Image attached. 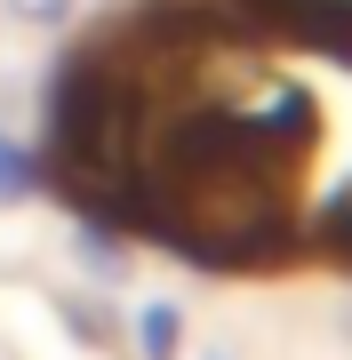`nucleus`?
Returning a JSON list of instances; mask_svg holds the SVG:
<instances>
[{
    "instance_id": "obj_2",
    "label": "nucleus",
    "mask_w": 352,
    "mask_h": 360,
    "mask_svg": "<svg viewBox=\"0 0 352 360\" xmlns=\"http://www.w3.org/2000/svg\"><path fill=\"white\" fill-rule=\"evenodd\" d=\"M248 8H280V16H313V25H352V0H248Z\"/></svg>"
},
{
    "instance_id": "obj_3",
    "label": "nucleus",
    "mask_w": 352,
    "mask_h": 360,
    "mask_svg": "<svg viewBox=\"0 0 352 360\" xmlns=\"http://www.w3.org/2000/svg\"><path fill=\"white\" fill-rule=\"evenodd\" d=\"M16 16H25V25H56V16H65V0H8Z\"/></svg>"
},
{
    "instance_id": "obj_1",
    "label": "nucleus",
    "mask_w": 352,
    "mask_h": 360,
    "mask_svg": "<svg viewBox=\"0 0 352 360\" xmlns=\"http://www.w3.org/2000/svg\"><path fill=\"white\" fill-rule=\"evenodd\" d=\"M48 168L209 272H352V25L152 0L56 80Z\"/></svg>"
}]
</instances>
